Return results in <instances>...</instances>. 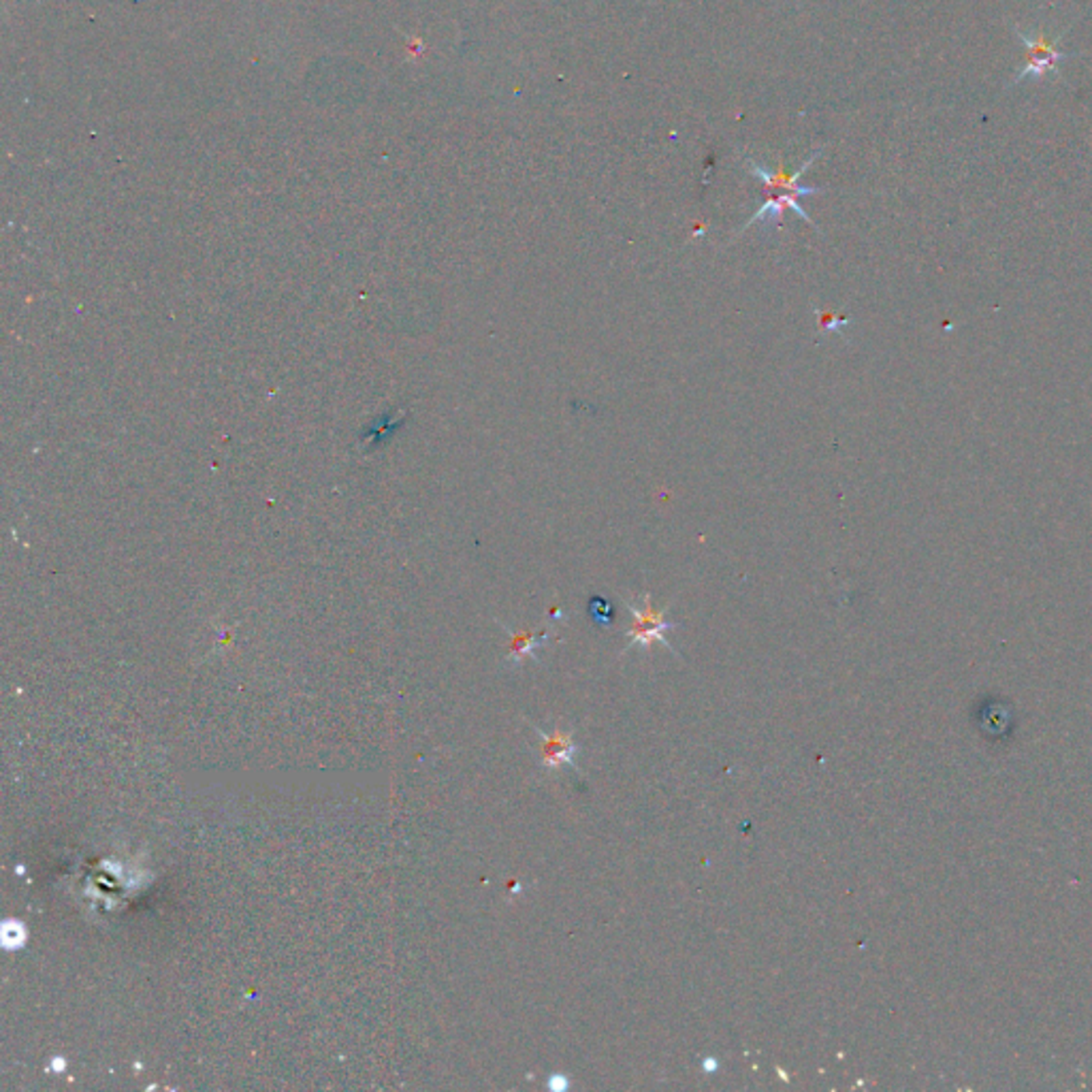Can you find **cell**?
Masks as SVG:
<instances>
[{"label":"cell","mask_w":1092,"mask_h":1092,"mask_svg":"<svg viewBox=\"0 0 1092 1092\" xmlns=\"http://www.w3.org/2000/svg\"><path fill=\"white\" fill-rule=\"evenodd\" d=\"M538 736L542 740V764L553 771V768H559V766H574V756H576V745L574 740L570 734L563 732H553L546 734L542 730H538Z\"/></svg>","instance_id":"277c9868"},{"label":"cell","mask_w":1092,"mask_h":1092,"mask_svg":"<svg viewBox=\"0 0 1092 1092\" xmlns=\"http://www.w3.org/2000/svg\"><path fill=\"white\" fill-rule=\"evenodd\" d=\"M589 613H591V617H594V621L598 625H610V621H613V608H610L608 602L600 600V598H594V600H591V604H589Z\"/></svg>","instance_id":"52a82bcc"},{"label":"cell","mask_w":1092,"mask_h":1092,"mask_svg":"<svg viewBox=\"0 0 1092 1092\" xmlns=\"http://www.w3.org/2000/svg\"><path fill=\"white\" fill-rule=\"evenodd\" d=\"M817 156H820V152H815L813 156L808 158V160H804V164H802L798 171H794V173H789V171H783V169L768 171L766 167H762V164H758L756 160H752V158H747V164H749V171H752L753 175L758 177L760 182L764 183L766 190H785V192H794V195H798V196H807V195H817V192H820V188H811V186H798V177H800L802 173H804V171L811 167V163H813Z\"/></svg>","instance_id":"7a4b0ae2"},{"label":"cell","mask_w":1092,"mask_h":1092,"mask_svg":"<svg viewBox=\"0 0 1092 1092\" xmlns=\"http://www.w3.org/2000/svg\"><path fill=\"white\" fill-rule=\"evenodd\" d=\"M625 606L630 608V613L634 615V625L631 630L627 631L630 634V644L627 649L631 647H643V649H649L653 643H662L666 649H672V644L666 640L663 631L672 630L676 627V623H670L666 621V610H655L653 608V602H651V594H643V598H638V602L625 600Z\"/></svg>","instance_id":"6da1fadb"},{"label":"cell","mask_w":1092,"mask_h":1092,"mask_svg":"<svg viewBox=\"0 0 1092 1092\" xmlns=\"http://www.w3.org/2000/svg\"><path fill=\"white\" fill-rule=\"evenodd\" d=\"M1020 38H1022V43L1029 47L1030 60L1029 64L1020 71V75H1017L1016 82H1020V79H1024V77L1029 75H1043L1046 71H1050L1052 66H1056V64H1061L1062 60L1067 58L1065 54H1061V51H1056L1054 47H1052L1048 41H1043L1042 37L1030 38L1020 34Z\"/></svg>","instance_id":"5b68a950"},{"label":"cell","mask_w":1092,"mask_h":1092,"mask_svg":"<svg viewBox=\"0 0 1092 1092\" xmlns=\"http://www.w3.org/2000/svg\"><path fill=\"white\" fill-rule=\"evenodd\" d=\"M768 192H771L768 201H766L764 205H762V208H760L758 212L753 214V218L747 222L745 227H743V231L752 227V224H756V222H764V220H771L772 224L781 227L783 212H785L788 208L794 209L796 214L800 216L802 220H807L808 224H813L811 216H808L807 212L800 208V205H798V195H794V192H783V190H768Z\"/></svg>","instance_id":"3957f363"},{"label":"cell","mask_w":1092,"mask_h":1092,"mask_svg":"<svg viewBox=\"0 0 1092 1092\" xmlns=\"http://www.w3.org/2000/svg\"><path fill=\"white\" fill-rule=\"evenodd\" d=\"M546 638H549L546 631H542V634H512L510 659L518 663L527 655L536 657V649L546 643Z\"/></svg>","instance_id":"8992f818"},{"label":"cell","mask_w":1092,"mask_h":1092,"mask_svg":"<svg viewBox=\"0 0 1092 1092\" xmlns=\"http://www.w3.org/2000/svg\"><path fill=\"white\" fill-rule=\"evenodd\" d=\"M549 1084H550V1088H555V1090H557V1088H566V1086H568V1080H566V1078H563V1075L557 1074V1075H553V1078H550Z\"/></svg>","instance_id":"9c48e42d"},{"label":"cell","mask_w":1092,"mask_h":1092,"mask_svg":"<svg viewBox=\"0 0 1092 1092\" xmlns=\"http://www.w3.org/2000/svg\"><path fill=\"white\" fill-rule=\"evenodd\" d=\"M813 312L817 314V318H820V331H821V333H826V331H839V328H843V327H847V324H849V320H845V318H834L832 314H828V312H821L817 305L813 308Z\"/></svg>","instance_id":"ba28073f"}]
</instances>
